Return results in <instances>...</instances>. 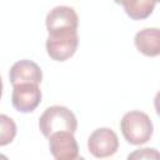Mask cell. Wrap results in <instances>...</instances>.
Returning a JSON list of instances; mask_svg holds the SVG:
<instances>
[{
	"label": "cell",
	"instance_id": "cell-15",
	"mask_svg": "<svg viewBox=\"0 0 160 160\" xmlns=\"http://www.w3.org/2000/svg\"><path fill=\"white\" fill-rule=\"evenodd\" d=\"M75 160H85V159H84V158H82V156H80V155H79V156H78V158H76V159H75Z\"/></svg>",
	"mask_w": 160,
	"mask_h": 160
},
{
	"label": "cell",
	"instance_id": "cell-10",
	"mask_svg": "<svg viewBox=\"0 0 160 160\" xmlns=\"http://www.w3.org/2000/svg\"><path fill=\"white\" fill-rule=\"evenodd\" d=\"M118 4H120L125 12L134 20H141L148 18L156 2L155 1H149V0H138V1H132V0H128V1H118Z\"/></svg>",
	"mask_w": 160,
	"mask_h": 160
},
{
	"label": "cell",
	"instance_id": "cell-6",
	"mask_svg": "<svg viewBox=\"0 0 160 160\" xmlns=\"http://www.w3.org/2000/svg\"><path fill=\"white\" fill-rule=\"evenodd\" d=\"M41 101V90L38 84H18L12 86L11 102L20 112L34 111Z\"/></svg>",
	"mask_w": 160,
	"mask_h": 160
},
{
	"label": "cell",
	"instance_id": "cell-1",
	"mask_svg": "<svg viewBox=\"0 0 160 160\" xmlns=\"http://www.w3.org/2000/svg\"><path fill=\"white\" fill-rule=\"evenodd\" d=\"M39 129L46 138L59 131L74 134L78 129V120L75 114L66 106L52 105L46 108L39 118Z\"/></svg>",
	"mask_w": 160,
	"mask_h": 160
},
{
	"label": "cell",
	"instance_id": "cell-11",
	"mask_svg": "<svg viewBox=\"0 0 160 160\" xmlns=\"http://www.w3.org/2000/svg\"><path fill=\"white\" fill-rule=\"evenodd\" d=\"M16 131L18 129L15 121L10 116L0 114V146H5L12 142L16 136Z\"/></svg>",
	"mask_w": 160,
	"mask_h": 160
},
{
	"label": "cell",
	"instance_id": "cell-12",
	"mask_svg": "<svg viewBox=\"0 0 160 160\" xmlns=\"http://www.w3.org/2000/svg\"><path fill=\"white\" fill-rule=\"evenodd\" d=\"M126 160H160V155L155 148H141L131 151Z\"/></svg>",
	"mask_w": 160,
	"mask_h": 160
},
{
	"label": "cell",
	"instance_id": "cell-5",
	"mask_svg": "<svg viewBox=\"0 0 160 160\" xmlns=\"http://www.w3.org/2000/svg\"><path fill=\"white\" fill-rule=\"evenodd\" d=\"M45 24L49 34L61 31H76L79 25V18L76 11L71 6L59 5L52 8L48 12Z\"/></svg>",
	"mask_w": 160,
	"mask_h": 160
},
{
	"label": "cell",
	"instance_id": "cell-14",
	"mask_svg": "<svg viewBox=\"0 0 160 160\" xmlns=\"http://www.w3.org/2000/svg\"><path fill=\"white\" fill-rule=\"evenodd\" d=\"M2 95V81H1V76H0V98Z\"/></svg>",
	"mask_w": 160,
	"mask_h": 160
},
{
	"label": "cell",
	"instance_id": "cell-8",
	"mask_svg": "<svg viewBox=\"0 0 160 160\" xmlns=\"http://www.w3.org/2000/svg\"><path fill=\"white\" fill-rule=\"evenodd\" d=\"M9 79L12 86L18 84H40L42 80L41 68L32 60L22 59L16 61L9 71Z\"/></svg>",
	"mask_w": 160,
	"mask_h": 160
},
{
	"label": "cell",
	"instance_id": "cell-9",
	"mask_svg": "<svg viewBox=\"0 0 160 160\" xmlns=\"http://www.w3.org/2000/svg\"><path fill=\"white\" fill-rule=\"evenodd\" d=\"M134 44L136 49L146 56L160 54V31L158 28H145L135 34Z\"/></svg>",
	"mask_w": 160,
	"mask_h": 160
},
{
	"label": "cell",
	"instance_id": "cell-3",
	"mask_svg": "<svg viewBox=\"0 0 160 160\" xmlns=\"http://www.w3.org/2000/svg\"><path fill=\"white\" fill-rule=\"evenodd\" d=\"M79 45L78 31H61L49 34L45 46L48 55L56 61H65L71 58Z\"/></svg>",
	"mask_w": 160,
	"mask_h": 160
},
{
	"label": "cell",
	"instance_id": "cell-7",
	"mask_svg": "<svg viewBox=\"0 0 160 160\" xmlns=\"http://www.w3.org/2000/svg\"><path fill=\"white\" fill-rule=\"evenodd\" d=\"M49 148L55 160H75L79 156V145L74 134L59 131L49 138Z\"/></svg>",
	"mask_w": 160,
	"mask_h": 160
},
{
	"label": "cell",
	"instance_id": "cell-4",
	"mask_svg": "<svg viewBox=\"0 0 160 160\" xmlns=\"http://www.w3.org/2000/svg\"><path fill=\"white\" fill-rule=\"evenodd\" d=\"M88 149L95 158H109L119 149L118 135L110 128H99L90 134L88 139Z\"/></svg>",
	"mask_w": 160,
	"mask_h": 160
},
{
	"label": "cell",
	"instance_id": "cell-2",
	"mask_svg": "<svg viewBox=\"0 0 160 160\" xmlns=\"http://www.w3.org/2000/svg\"><path fill=\"white\" fill-rule=\"evenodd\" d=\"M120 129L129 144L142 145L150 140L154 126L148 114L139 110H132L121 118Z\"/></svg>",
	"mask_w": 160,
	"mask_h": 160
},
{
	"label": "cell",
	"instance_id": "cell-13",
	"mask_svg": "<svg viewBox=\"0 0 160 160\" xmlns=\"http://www.w3.org/2000/svg\"><path fill=\"white\" fill-rule=\"evenodd\" d=\"M0 160H9V158L6 155H4V154H0Z\"/></svg>",
	"mask_w": 160,
	"mask_h": 160
}]
</instances>
